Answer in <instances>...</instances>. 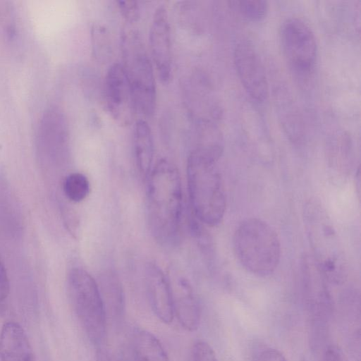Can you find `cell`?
<instances>
[{
	"mask_svg": "<svg viewBox=\"0 0 361 361\" xmlns=\"http://www.w3.org/2000/svg\"><path fill=\"white\" fill-rule=\"evenodd\" d=\"M233 59L245 91L256 102H265L269 97V84L263 64L253 46L246 41L238 43Z\"/></svg>",
	"mask_w": 361,
	"mask_h": 361,
	"instance_id": "9",
	"label": "cell"
},
{
	"mask_svg": "<svg viewBox=\"0 0 361 361\" xmlns=\"http://www.w3.org/2000/svg\"><path fill=\"white\" fill-rule=\"evenodd\" d=\"M68 286L78 319L89 339L100 346L106 331V309L99 286L85 269L75 267L68 274Z\"/></svg>",
	"mask_w": 361,
	"mask_h": 361,
	"instance_id": "6",
	"label": "cell"
},
{
	"mask_svg": "<svg viewBox=\"0 0 361 361\" xmlns=\"http://www.w3.org/2000/svg\"><path fill=\"white\" fill-rule=\"evenodd\" d=\"M117 4L121 16L127 22L131 24L137 22L140 16V9L137 1H118Z\"/></svg>",
	"mask_w": 361,
	"mask_h": 361,
	"instance_id": "22",
	"label": "cell"
},
{
	"mask_svg": "<svg viewBox=\"0 0 361 361\" xmlns=\"http://www.w3.org/2000/svg\"><path fill=\"white\" fill-rule=\"evenodd\" d=\"M229 3L244 18L252 22L263 20L269 8L268 3L262 0L231 1Z\"/></svg>",
	"mask_w": 361,
	"mask_h": 361,
	"instance_id": "18",
	"label": "cell"
},
{
	"mask_svg": "<svg viewBox=\"0 0 361 361\" xmlns=\"http://www.w3.org/2000/svg\"><path fill=\"white\" fill-rule=\"evenodd\" d=\"M254 361H287L284 355L278 350L266 348L260 351Z\"/></svg>",
	"mask_w": 361,
	"mask_h": 361,
	"instance_id": "23",
	"label": "cell"
},
{
	"mask_svg": "<svg viewBox=\"0 0 361 361\" xmlns=\"http://www.w3.org/2000/svg\"><path fill=\"white\" fill-rule=\"evenodd\" d=\"M90 189L87 178L81 173H70L63 183V192L66 198L73 202L84 200L88 195Z\"/></svg>",
	"mask_w": 361,
	"mask_h": 361,
	"instance_id": "17",
	"label": "cell"
},
{
	"mask_svg": "<svg viewBox=\"0 0 361 361\" xmlns=\"http://www.w3.org/2000/svg\"><path fill=\"white\" fill-rule=\"evenodd\" d=\"M122 64L129 81L137 114L151 117L157 102L154 66L141 33L135 28L124 30L121 35Z\"/></svg>",
	"mask_w": 361,
	"mask_h": 361,
	"instance_id": "5",
	"label": "cell"
},
{
	"mask_svg": "<svg viewBox=\"0 0 361 361\" xmlns=\"http://www.w3.org/2000/svg\"><path fill=\"white\" fill-rule=\"evenodd\" d=\"M151 60L160 80L167 84L172 75V45L167 10L158 7L154 13L149 30Z\"/></svg>",
	"mask_w": 361,
	"mask_h": 361,
	"instance_id": "10",
	"label": "cell"
},
{
	"mask_svg": "<svg viewBox=\"0 0 361 361\" xmlns=\"http://www.w3.org/2000/svg\"><path fill=\"white\" fill-rule=\"evenodd\" d=\"M192 361H218L215 352L205 341H197L192 350Z\"/></svg>",
	"mask_w": 361,
	"mask_h": 361,
	"instance_id": "21",
	"label": "cell"
},
{
	"mask_svg": "<svg viewBox=\"0 0 361 361\" xmlns=\"http://www.w3.org/2000/svg\"><path fill=\"white\" fill-rule=\"evenodd\" d=\"M147 211L149 229L155 240L171 246L179 238L183 192L179 171L167 159L159 160L147 177Z\"/></svg>",
	"mask_w": 361,
	"mask_h": 361,
	"instance_id": "1",
	"label": "cell"
},
{
	"mask_svg": "<svg viewBox=\"0 0 361 361\" xmlns=\"http://www.w3.org/2000/svg\"><path fill=\"white\" fill-rule=\"evenodd\" d=\"M97 361H118L106 348L98 347L97 353Z\"/></svg>",
	"mask_w": 361,
	"mask_h": 361,
	"instance_id": "26",
	"label": "cell"
},
{
	"mask_svg": "<svg viewBox=\"0 0 361 361\" xmlns=\"http://www.w3.org/2000/svg\"><path fill=\"white\" fill-rule=\"evenodd\" d=\"M92 50L94 56L101 62L107 61L111 56V39L106 30L102 26L92 28Z\"/></svg>",
	"mask_w": 361,
	"mask_h": 361,
	"instance_id": "19",
	"label": "cell"
},
{
	"mask_svg": "<svg viewBox=\"0 0 361 361\" xmlns=\"http://www.w3.org/2000/svg\"><path fill=\"white\" fill-rule=\"evenodd\" d=\"M324 361H348V360L339 347L331 345L326 350Z\"/></svg>",
	"mask_w": 361,
	"mask_h": 361,
	"instance_id": "25",
	"label": "cell"
},
{
	"mask_svg": "<svg viewBox=\"0 0 361 361\" xmlns=\"http://www.w3.org/2000/svg\"><path fill=\"white\" fill-rule=\"evenodd\" d=\"M233 247L239 263L250 273L267 276L277 268L281 258V243L274 228L264 221L250 218L236 228Z\"/></svg>",
	"mask_w": 361,
	"mask_h": 361,
	"instance_id": "4",
	"label": "cell"
},
{
	"mask_svg": "<svg viewBox=\"0 0 361 361\" xmlns=\"http://www.w3.org/2000/svg\"><path fill=\"white\" fill-rule=\"evenodd\" d=\"M9 293V280L4 264L0 257V302L4 301Z\"/></svg>",
	"mask_w": 361,
	"mask_h": 361,
	"instance_id": "24",
	"label": "cell"
},
{
	"mask_svg": "<svg viewBox=\"0 0 361 361\" xmlns=\"http://www.w3.org/2000/svg\"><path fill=\"white\" fill-rule=\"evenodd\" d=\"M104 100L112 118L120 126L130 125L136 114L131 87L122 64L115 63L104 78Z\"/></svg>",
	"mask_w": 361,
	"mask_h": 361,
	"instance_id": "8",
	"label": "cell"
},
{
	"mask_svg": "<svg viewBox=\"0 0 361 361\" xmlns=\"http://www.w3.org/2000/svg\"><path fill=\"white\" fill-rule=\"evenodd\" d=\"M223 145H199L187 161L188 195L192 211L202 223L215 226L224 219L226 191L217 162Z\"/></svg>",
	"mask_w": 361,
	"mask_h": 361,
	"instance_id": "2",
	"label": "cell"
},
{
	"mask_svg": "<svg viewBox=\"0 0 361 361\" xmlns=\"http://www.w3.org/2000/svg\"><path fill=\"white\" fill-rule=\"evenodd\" d=\"M8 2H0V30L5 39L13 40L17 35V25L13 8Z\"/></svg>",
	"mask_w": 361,
	"mask_h": 361,
	"instance_id": "20",
	"label": "cell"
},
{
	"mask_svg": "<svg viewBox=\"0 0 361 361\" xmlns=\"http://www.w3.org/2000/svg\"><path fill=\"white\" fill-rule=\"evenodd\" d=\"M173 311L180 325L187 331H195L200 325L201 312L199 302L190 284L180 281L173 291Z\"/></svg>",
	"mask_w": 361,
	"mask_h": 361,
	"instance_id": "14",
	"label": "cell"
},
{
	"mask_svg": "<svg viewBox=\"0 0 361 361\" xmlns=\"http://www.w3.org/2000/svg\"><path fill=\"white\" fill-rule=\"evenodd\" d=\"M133 146L135 164L141 178L147 180L152 169L154 145L152 129L143 119L134 125Z\"/></svg>",
	"mask_w": 361,
	"mask_h": 361,
	"instance_id": "15",
	"label": "cell"
},
{
	"mask_svg": "<svg viewBox=\"0 0 361 361\" xmlns=\"http://www.w3.org/2000/svg\"><path fill=\"white\" fill-rule=\"evenodd\" d=\"M281 39L285 57L297 74L307 76L314 71L317 45L314 34L304 20L287 19L282 25Z\"/></svg>",
	"mask_w": 361,
	"mask_h": 361,
	"instance_id": "7",
	"label": "cell"
},
{
	"mask_svg": "<svg viewBox=\"0 0 361 361\" xmlns=\"http://www.w3.org/2000/svg\"><path fill=\"white\" fill-rule=\"evenodd\" d=\"M0 361H34L27 335L16 322H6L1 329Z\"/></svg>",
	"mask_w": 361,
	"mask_h": 361,
	"instance_id": "13",
	"label": "cell"
},
{
	"mask_svg": "<svg viewBox=\"0 0 361 361\" xmlns=\"http://www.w3.org/2000/svg\"><path fill=\"white\" fill-rule=\"evenodd\" d=\"M303 221L312 250V257L327 281L343 283L347 271L344 251L334 224L320 202L310 200L305 203Z\"/></svg>",
	"mask_w": 361,
	"mask_h": 361,
	"instance_id": "3",
	"label": "cell"
},
{
	"mask_svg": "<svg viewBox=\"0 0 361 361\" xmlns=\"http://www.w3.org/2000/svg\"><path fill=\"white\" fill-rule=\"evenodd\" d=\"M145 283L148 299L157 317L165 324L174 318L173 289L162 269L154 263H149L145 270Z\"/></svg>",
	"mask_w": 361,
	"mask_h": 361,
	"instance_id": "12",
	"label": "cell"
},
{
	"mask_svg": "<svg viewBox=\"0 0 361 361\" xmlns=\"http://www.w3.org/2000/svg\"><path fill=\"white\" fill-rule=\"evenodd\" d=\"M133 348L136 361H170L159 340L147 331H134Z\"/></svg>",
	"mask_w": 361,
	"mask_h": 361,
	"instance_id": "16",
	"label": "cell"
},
{
	"mask_svg": "<svg viewBox=\"0 0 361 361\" xmlns=\"http://www.w3.org/2000/svg\"><path fill=\"white\" fill-rule=\"evenodd\" d=\"M68 126L63 114L50 107L43 114L37 130V147L46 158H56L64 152L68 138Z\"/></svg>",
	"mask_w": 361,
	"mask_h": 361,
	"instance_id": "11",
	"label": "cell"
}]
</instances>
